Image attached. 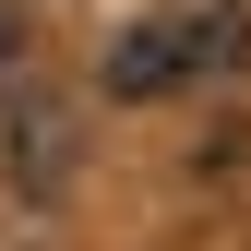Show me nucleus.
I'll return each instance as SVG.
<instances>
[{"label":"nucleus","instance_id":"1","mask_svg":"<svg viewBox=\"0 0 251 251\" xmlns=\"http://www.w3.org/2000/svg\"><path fill=\"white\" fill-rule=\"evenodd\" d=\"M227 60H239V12L227 0H168L155 24H132L108 48V96H168V84L227 72Z\"/></svg>","mask_w":251,"mask_h":251}]
</instances>
